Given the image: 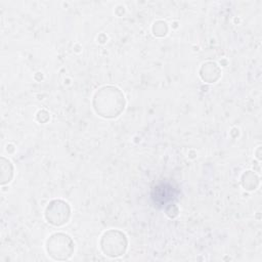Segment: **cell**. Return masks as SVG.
Returning a JSON list of instances; mask_svg holds the SVG:
<instances>
[{"label": "cell", "mask_w": 262, "mask_h": 262, "mask_svg": "<svg viewBox=\"0 0 262 262\" xmlns=\"http://www.w3.org/2000/svg\"><path fill=\"white\" fill-rule=\"evenodd\" d=\"M127 246L128 241L126 234L117 229L105 231L100 239L101 251L110 257L122 256L126 252Z\"/></svg>", "instance_id": "cell-3"}, {"label": "cell", "mask_w": 262, "mask_h": 262, "mask_svg": "<svg viewBox=\"0 0 262 262\" xmlns=\"http://www.w3.org/2000/svg\"><path fill=\"white\" fill-rule=\"evenodd\" d=\"M71 216V208L69 204L62 200L51 201L45 209L46 220L54 225L61 226L66 224Z\"/></svg>", "instance_id": "cell-4"}, {"label": "cell", "mask_w": 262, "mask_h": 262, "mask_svg": "<svg viewBox=\"0 0 262 262\" xmlns=\"http://www.w3.org/2000/svg\"><path fill=\"white\" fill-rule=\"evenodd\" d=\"M13 177V166L9 160L1 158V184L11 181Z\"/></svg>", "instance_id": "cell-7"}, {"label": "cell", "mask_w": 262, "mask_h": 262, "mask_svg": "<svg viewBox=\"0 0 262 262\" xmlns=\"http://www.w3.org/2000/svg\"><path fill=\"white\" fill-rule=\"evenodd\" d=\"M242 185L246 190H255L259 185V177L253 171H247L242 176Z\"/></svg>", "instance_id": "cell-6"}, {"label": "cell", "mask_w": 262, "mask_h": 262, "mask_svg": "<svg viewBox=\"0 0 262 262\" xmlns=\"http://www.w3.org/2000/svg\"><path fill=\"white\" fill-rule=\"evenodd\" d=\"M200 76L203 81L207 83L216 82L221 76V69L216 62L207 61L203 63L200 69Z\"/></svg>", "instance_id": "cell-5"}, {"label": "cell", "mask_w": 262, "mask_h": 262, "mask_svg": "<svg viewBox=\"0 0 262 262\" xmlns=\"http://www.w3.org/2000/svg\"><path fill=\"white\" fill-rule=\"evenodd\" d=\"M75 250L72 237L62 232H56L49 236L46 242V251L54 260L69 259Z\"/></svg>", "instance_id": "cell-2"}, {"label": "cell", "mask_w": 262, "mask_h": 262, "mask_svg": "<svg viewBox=\"0 0 262 262\" xmlns=\"http://www.w3.org/2000/svg\"><path fill=\"white\" fill-rule=\"evenodd\" d=\"M92 104L97 115L106 119H113L120 116L124 111L126 100L119 88L104 86L95 92Z\"/></svg>", "instance_id": "cell-1"}, {"label": "cell", "mask_w": 262, "mask_h": 262, "mask_svg": "<svg viewBox=\"0 0 262 262\" xmlns=\"http://www.w3.org/2000/svg\"><path fill=\"white\" fill-rule=\"evenodd\" d=\"M151 30H152V33H154L155 36H157V37H164L168 33V26L163 20H157L152 25Z\"/></svg>", "instance_id": "cell-8"}]
</instances>
